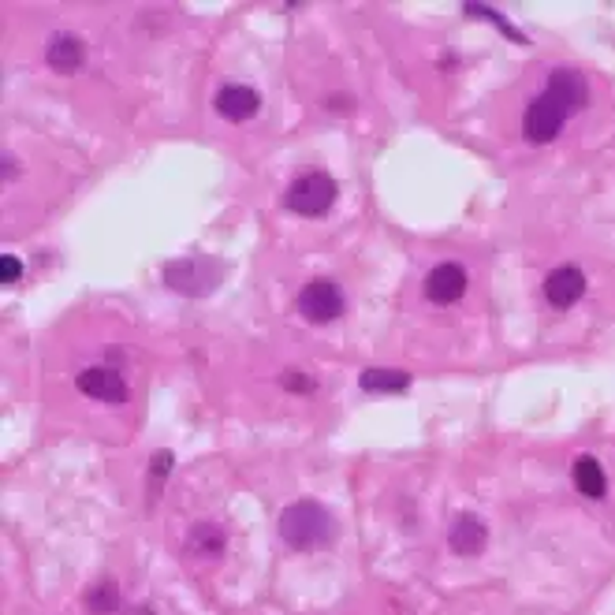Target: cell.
Instances as JSON below:
<instances>
[{"label":"cell","mask_w":615,"mask_h":615,"mask_svg":"<svg viewBox=\"0 0 615 615\" xmlns=\"http://www.w3.org/2000/svg\"><path fill=\"white\" fill-rule=\"evenodd\" d=\"M276 530H280V541L295 552H310V548H321L328 544L332 537V515L317 504V500H295L280 511V522H276Z\"/></svg>","instance_id":"obj_1"},{"label":"cell","mask_w":615,"mask_h":615,"mask_svg":"<svg viewBox=\"0 0 615 615\" xmlns=\"http://www.w3.org/2000/svg\"><path fill=\"white\" fill-rule=\"evenodd\" d=\"M332 202H336V179L328 172H302L284 198V205L295 217H325Z\"/></svg>","instance_id":"obj_2"},{"label":"cell","mask_w":615,"mask_h":615,"mask_svg":"<svg viewBox=\"0 0 615 615\" xmlns=\"http://www.w3.org/2000/svg\"><path fill=\"white\" fill-rule=\"evenodd\" d=\"M567 112H571V105L544 90V94H537L530 101L526 116H522V135H526V142H534V146H544V142H552L563 131Z\"/></svg>","instance_id":"obj_3"},{"label":"cell","mask_w":615,"mask_h":615,"mask_svg":"<svg viewBox=\"0 0 615 615\" xmlns=\"http://www.w3.org/2000/svg\"><path fill=\"white\" fill-rule=\"evenodd\" d=\"M298 314L314 325H328L344 314V291L332 280H310L298 291Z\"/></svg>","instance_id":"obj_4"},{"label":"cell","mask_w":615,"mask_h":615,"mask_svg":"<svg viewBox=\"0 0 615 615\" xmlns=\"http://www.w3.org/2000/svg\"><path fill=\"white\" fill-rule=\"evenodd\" d=\"M75 388L82 392V395H90V399H101V403H128V395H131V388H128V381H123L116 369H109V365H90V369H82V374L75 377Z\"/></svg>","instance_id":"obj_5"},{"label":"cell","mask_w":615,"mask_h":615,"mask_svg":"<svg viewBox=\"0 0 615 615\" xmlns=\"http://www.w3.org/2000/svg\"><path fill=\"white\" fill-rule=\"evenodd\" d=\"M467 291V269L459 261H440L437 269H429L425 276V298L437 302V306H448V302H459Z\"/></svg>","instance_id":"obj_6"},{"label":"cell","mask_w":615,"mask_h":615,"mask_svg":"<svg viewBox=\"0 0 615 615\" xmlns=\"http://www.w3.org/2000/svg\"><path fill=\"white\" fill-rule=\"evenodd\" d=\"M582 295H586V276H582L578 265H560L544 276V298H548V306H556V310H567Z\"/></svg>","instance_id":"obj_7"},{"label":"cell","mask_w":615,"mask_h":615,"mask_svg":"<svg viewBox=\"0 0 615 615\" xmlns=\"http://www.w3.org/2000/svg\"><path fill=\"white\" fill-rule=\"evenodd\" d=\"M258 105H261L258 90L246 86V82H224V86L217 90V98H213V109H217L224 119H232V123L251 119V116L258 112Z\"/></svg>","instance_id":"obj_8"},{"label":"cell","mask_w":615,"mask_h":615,"mask_svg":"<svg viewBox=\"0 0 615 615\" xmlns=\"http://www.w3.org/2000/svg\"><path fill=\"white\" fill-rule=\"evenodd\" d=\"M485 541H488V530H485V522L478 515L463 511L451 522L448 544H451V552H459V556H478V552L485 548Z\"/></svg>","instance_id":"obj_9"},{"label":"cell","mask_w":615,"mask_h":615,"mask_svg":"<svg viewBox=\"0 0 615 615\" xmlns=\"http://www.w3.org/2000/svg\"><path fill=\"white\" fill-rule=\"evenodd\" d=\"M45 60H49V68L56 75H75L82 68V60H86V45L75 34H56L49 42V49H45Z\"/></svg>","instance_id":"obj_10"},{"label":"cell","mask_w":615,"mask_h":615,"mask_svg":"<svg viewBox=\"0 0 615 615\" xmlns=\"http://www.w3.org/2000/svg\"><path fill=\"white\" fill-rule=\"evenodd\" d=\"M544 90H548V94H556V98H563V101L571 105V112H574V109H582V105L590 101L586 75H582V71H574V68H556V71L548 75Z\"/></svg>","instance_id":"obj_11"},{"label":"cell","mask_w":615,"mask_h":615,"mask_svg":"<svg viewBox=\"0 0 615 615\" xmlns=\"http://www.w3.org/2000/svg\"><path fill=\"white\" fill-rule=\"evenodd\" d=\"M571 481H574V488L582 492V497H590V500H601L608 492V478H604V470H601V463L593 455L578 459L574 470H571Z\"/></svg>","instance_id":"obj_12"},{"label":"cell","mask_w":615,"mask_h":615,"mask_svg":"<svg viewBox=\"0 0 615 615\" xmlns=\"http://www.w3.org/2000/svg\"><path fill=\"white\" fill-rule=\"evenodd\" d=\"M358 384H362V392L392 395V392H407L411 388V374H403V369H362Z\"/></svg>","instance_id":"obj_13"},{"label":"cell","mask_w":615,"mask_h":615,"mask_svg":"<svg viewBox=\"0 0 615 615\" xmlns=\"http://www.w3.org/2000/svg\"><path fill=\"white\" fill-rule=\"evenodd\" d=\"M187 552L191 556H205V560L221 556L224 552V530L213 526V522H198V526L187 534Z\"/></svg>","instance_id":"obj_14"},{"label":"cell","mask_w":615,"mask_h":615,"mask_svg":"<svg viewBox=\"0 0 615 615\" xmlns=\"http://www.w3.org/2000/svg\"><path fill=\"white\" fill-rule=\"evenodd\" d=\"M86 604H90V611H94V615H112L119 608V593H116L112 582H101V586L90 590Z\"/></svg>","instance_id":"obj_15"},{"label":"cell","mask_w":615,"mask_h":615,"mask_svg":"<svg viewBox=\"0 0 615 615\" xmlns=\"http://www.w3.org/2000/svg\"><path fill=\"white\" fill-rule=\"evenodd\" d=\"M467 15H478V19H488V23H497V26L504 30V34H507L511 42H522V45H526V42H530V38H526V34H522V30H515V26H511V23H507V19H504V15L497 12V8H481V5H467Z\"/></svg>","instance_id":"obj_16"},{"label":"cell","mask_w":615,"mask_h":615,"mask_svg":"<svg viewBox=\"0 0 615 615\" xmlns=\"http://www.w3.org/2000/svg\"><path fill=\"white\" fill-rule=\"evenodd\" d=\"M280 381H284V388H288V392H298V395L314 392V377H302V374H295V369H288V374H284Z\"/></svg>","instance_id":"obj_17"},{"label":"cell","mask_w":615,"mask_h":615,"mask_svg":"<svg viewBox=\"0 0 615 615\" xmlns=\"http://www.w3.org/2000/svg\"><path fill=\"white\" fill-rule=\"evenodd\" d=\"M19 276H23V261H19V258H12V254L0 258V280H5V284H15Z\"/></svg>","instance_id":"obj_18"},{"label":"cell","mask_w":615,"mask_h":615,"mask_svg":"<svg viewBox=\"0 0 615 615\" xmlns=\"http://www.w3.org/2000/svg\"><path fill=\"white\" fill-rule=\"evenodd\" d=\"M168 470H172V451H161V455H153V467H149V478L165 485Z\"/></svg>","instance_id":"obj_19"}]
</instances>
